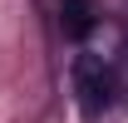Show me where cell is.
I'll return each instance as SVG.
<instances>
[{"label":"cell","instance_id":"1","mask_svg":"<svg viewBox=\"0 0 128 123\" xmlns=\"http://www.w3.org/2000/svg\"><path fill=\"white\" fill-rule=\"evenodd\" d=\"M74 94H79L84 113H98V108L108 104L113 79H108V69H104V59H94V54H79V59H74Z\"/></svg>","mask_w":128,"mask_h":123},{"label":"cell","instance_id":"2","mask_svg":"<svg viewBox=\"0 0 128 123\" xmlns=\"http://www.w3.org/2000/svg\"><path fill=\"white\" fill-rule=\"evenodd\" d=\"M59 25L69 40H89L94 34V0H59Z\"/></svg>","mask_w":128,"mask_h":123}]
</instances>
